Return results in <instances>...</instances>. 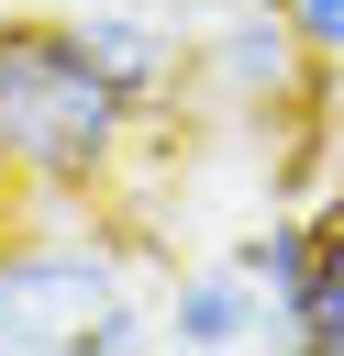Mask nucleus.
<instances>
[{
	"mask_svg": "<svg viewBox=\"0 0 344 356\" xmlns=\"http://www.w3.org/2000/svg\"><path fill=\"white\" fill-rule=\"evenodd\" d=\"M133 145V111L89 67L78 22H22L0 11V167L33 189H100Z\"/></svg>",
	"mask_w": 344,
	"mask_h": 356,
	"instance_id": "obj_1",
	"label": "nucleus"
},
{
	"mask_svg": "<svg viewBox=\"0 0 344 356\" xmlns=\"http://www.w3.org/2000/svg\"><path fill=\"white\" fill-rule=\"evenodd\" d=\"M311 78H322V67L300 56V33H289V11H277V0H233V11L211 22V89H222V100L289 111Z\"/></svg>",
	"mask_w": 344,
	"mask_h": 356,
	"instance_id": "obj_2",
	"label": "nucleus"
},
{
	"mask_svg": "<svg viewBox=\"0 0 344 356\" xmlns=\"http://www.w3.org/2000/svg\"><path fill=\"white\" fill-rule=\"evenodd\" d=\"M78 44H89V67L111 78V100H122L133 122H155V111H166V89H178V33H166L155 11L100 0V11H78Z\"/></svg>",
	"mask_w": 344,
	"mask_h": 356,
	"instance_id": "obj_3",
	"label": "nucleus"
},
{
	"mask_svg": "<svg viewBox=\"0 0 344 356\" xmlns=\"http://www.w3.org/2000/svg\"><path fill=\"white\" fill-rule=\"evenodd\" d=\"M100 300H122V278L100 256H11V323H0V345H78V323Z\"/></svg>",
	"mask_w": 344,
	"mask_h": 356,
	"instance_id": "obj_4",
	"label": "nucleus"
},
{
	"mask_svg": "<svg viewBox=\"0 0 344 356\" xmlns=\"http://www.w3.org/2000/svg\"><path fill=\"white\" fill-rule=\"evenodd\" d=\"M266 323H277V300L222 256V267H189L178 278V300H166V334L178 345H200V356H233V345H266Z\"/></svg>",
	"mask_w": 344,
	"mask_h": 356,
	"instance_id": "obj_5",
	"label": "nucleus"
},
{
	"mask_svg": "<svg viewBox=\"0 0 344 356\" xmlns=\"http://www.w3.org/2000/svg\"><path fill=\"white\" fill-rule=\"evenodd\" d=\"M289 334L322 345V356H344V189L311 211V289L289 300Z\"/></svg>",
	"mask_w": 344,
	"mask_h": 356,
	"instance_id": "obj_6",
	"label": "nucleus"
},
{
	"mask_svg": "<svg viewBox=\"0 0 344 356\" xmlns=\"http://www.w3.org/2000/svg\"><path fill=\"white\" fill-rule=\"evenodd\" d=\"M233 267H244V278L277 300V323H289V300L311 289V211H266V222L233 245Z\"/></svg>",
	"mask_w": 344,
	"mask_h": 356,
	"instance_id": "obj_7",
	"label": "nucleus"
},
{
	"mask_svg": "<svg viewBox=\"0 0 344 356\" xmlns=\"http://www.w3.org/2000/svg\"><path fill=\"white\" fill-rule=\"evenodd\" d=\"M289 11V33H300V56L322 67V78H344V0H277Z\"/></svg>",
	"mask_w": 344,
	"mask_h": 356,
	"instance_id": "obj_8",
	"label": "nucleus"
},
{
	"mask_svg": "<svg viewBox=\"0 0 344 356\" xmlns=\"http://www.w3.org/2000/svg\"><path fill=\"white\" fill-rule=\"evenodd\" d=\"M0 323H11V245H0Z\"/></svg>",
	"mask_w": 344,
	"mask_h": 356,
	"instance_id": "obj_9",
	"label": "nucleus"
}]
</instances>
